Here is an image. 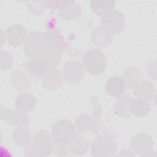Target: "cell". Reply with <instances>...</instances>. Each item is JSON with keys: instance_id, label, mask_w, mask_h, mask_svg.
I'll return each instance as SVG.
<instances>
[{"instance_id": "cell-7", "label": "cell", "mask_w": 157, "mask_h": 157, "mask_svg": "<svg viewBox=\"0 0 157 157\" xmlns=\"http://www.w3.org/2000/svg\"><path fill=\"white\" fill-rule=\"evenodd\" d=\"M154 145L153 139L145 133L133 136L130 140V146L133 152L140 156H148Z\"/></svg>"}, {"instance_id": "cell-13", "label": "cell", "mask_w": 157, "mask_h": 157, "mask_svg": "<svg viewBox=\"0 0 157 157\" xmlns=\"http://www.w3.org/2000/svg\"><path fill=\"white\" fill-rule=\"evenodd\" d=\"M82 8L74 1L60 2L57 15L67 20H74L80 16Z\"/></svg>"}, {"instance_id": "cell-16", "label": "cell", "mask_w": 157, "mask_h": 157, "mask_svg": "<svg viewBox=\"0 0 157 157\" xmlns=\"http://www.w3.org/2000/svg\"><path fill=\"white\" fill-rule=\"evenodd\" d=\"M76 126L81 133H91L96 134L99 131L97 122L89 114H82L75 120Z\"/></svg>"}, {"instance_id": "cell-12", "label": "cell", "mask_w": 157, "mask_h": 157, "mask_svg": "<svg viewBox=\"0 0 157 157\" xmlns=\"http://www.w3.org/2000/svg\"><path fill=\"white\" fill-rule=\"evenodd\" d=\"M23 67L31 75L37 78H43L50 67L45 60L40 59H29L23 63Z\"/></svg>"}, {"instance_id": "cell-21", "label": "cell", "mask_w": 157, "mask_h": 157, "mask_svg": "<svg viewBox=\"0 0 157 157\" xmlns=\"http://www.w3.org/2000/svg\"><path fill=\"white\" fill-rule=\"evenodd\" d=\"M67 147L72 154L82 156L87 152L90 147V142L81 134H77Z\"/></svg>"}, {"instance_id": "cell-10", "label": "cell", "mask_w": 157, "mask_h": 157, "mask_svg": "<svg viewBox=\"0 0 157 157\" xmlns=\"http://www.w3.org/2000/svg\"><path fill=\"white\" fill-rule=\"evenodd\" d=\"M1 117L8 124L18 127H26L29 123L28 117L18 109H2Z\"/></svg>"}, {"instance_id": "cell-27", "label": "cell", "mask_w": 157, "mask_h": 157, "mask_svg": "<svg viewBox=\"0 0 157 157\" xmlns=\"http://www.w3.org/2000/svg\"><path fill=\"white\" fill-rule=\"evenodd\" d=\"M46 2L31 1L27 4V7L31 13L35 15H40L45 10Z\"/></svg>"}, {"instance_id": "cell-6", "label": "cell", "mask_w": 157, "mask_h": 157, "mask_svg": "<svg viewBox=\"0 0 157 157\" xmlns=\"http://www.w3.org/2000/svg\"><path fill=\"white\" fill-rule=\"evenodd\" d=\"M100 25L108 29L113 36H116L124 30L126 23L124 17L121 12L112 10L102 17Z\"/></svg>"}, {"instance_id": "cell-1", "label": "cell", "mask_w": 157, "mask_h": 157, "mask_svg": "<svg viewBox=\"0 0 157 157\" xmlns=\"http://www.w3.org/2000/svg\"><path fill=\"white\" fill-rule=\"evenodd\" d=\"M55 145L53 138L47 131H38L34 134L32 144L28 149V156H49L54 151Z\"/></svg>"}, {"instance_id": "cell-5", "label": "cell", "mask_w": 157, "mask_h": 157, "mask_svg": "<svg viewBox=\"0 0 157 157\" xmlns=\"http://www.w3.org/2000/svg\"><path fill=\"white\" fill-rule=\"evenodd\" d=\"M115 142L106 136H99L91 145V153L95 157H109L117 151Z\"/></svg>"}, {"instance_id": "cell-26", "label": "cell", "mask_w": 157, "mask_h": 157, "mask_svg": "<svg viewBox=\"0 0 157 157\" xmlns=\"http://www.w3.org/2000/svg\"><path fill=\"white\" fill-rule=\"evenodd\" d=\"M13 139L19 145L25 146L31 140V132L26 127H19L13 131Z\"/></svg>"}, {"instance_id": "cell-3", "label": "cell", "mask_w": 157, "mask_h": 157, "mask_svg": "<svg viewBox=\"0 0 157 157\" xmlns=\"http://www.w3.org/2000/svg\"><path fill=\"white\" fill-rule=\"evenodd\" d=\"M52 134L56 145L66 147L73 140L77 132L72 121L60 120L53 124Z\"/></svg>"}, {"instance_id": "cell-11", "label": "cell", "mask_w": 157, "mask_h": 157, "mask_svg": "<svg viewBox=\"0 0 157 157\" xmlns=\"http://www.w3.org/2000/svg\"><path fill=\"white\" fill-rule=\"evenodd\" d=\"M26 28L21 24H13L6 30V37L8 44L12 47L21 45L27 37Z\"/></svg>"}, {"instance_id": "cell-4", "label": "cell", "mask_w": 157, "mask_h": 157, "mask_svg": "<svg viewBox=\"0 0 157 157\" xmlns=\"http://www.w3.org/2000/svg\"><path fill=\"white\" fill-rule=\"evenodd\" d=\"M83 68L91 75H99L105 69L107 60L104 53L93 48L86 52L82 59Z\"/></svg>"}, {"instance_id": "cell-2", "label": "cell", "mask_w": 157, "mask_h": 157, "mask_svg": "<svg viewBox=\"0 0 157 157\" xmlns=\"http://www.w3.org/2000/svg\"><path fill=\"white\" fill-rule=\"evenodd\" d=\"M23 50L25 55L29 59H40L45 61L48 50L42 34L37 31L31 32L25 41Z\"/></svg>"}, {"instance_id": "cell-20", "label": "cell", "mask_w": 157, "mask_h": 157, "mask_svg": "<svg viewBox=\"0 0 157 157\" xmlns=\"http://www.w3.org/2000/svg\"><path fill=\"white\" fill-rule=\"evenodd\" d=\"M155 94L154 85L149 80H142L134 89V94L138 99L145 101L152 99Z\"/></svg>"}, {"instance_id": "cell-24", "label": "cell", "mask_w": 157, "mask_h": 157, "mask_svg": "<svg viewBox=\"0 0 157 157\" xmlns=\"http://www.w3.org/2000/svg\"><path fill=\"white\" fill-rule=\"evenodd\" d=\"M151 110V104L147 101L140 99H132L131 104V113L137 117L147 115Z\"/></svg>"}, {"instance_id": "cell-18", "label": "cell", "mask_w": 157, "mask_h": 157, "mask_svg": "<svg viewBox=\"0 0 157 157\" xmlns=\"http://www.w3.org/2000/svg\"><path fill=\"white\" fill-rule=\"evenodd\" d=\"M36 100L35 97L29 92L19 94L15 99L16 108L24 113L32 111L36 107Z\"/></svg>"}, {"instance_id": "cell-25", "label": "cell", "mask_w": 157, "mask_h": 157, "mask_svg": "<svg viewBox=\"0 0 157 157\" xmlns=\"http://www.w3.org/2000/svg\"><path fill=\"white\" fill-rule=\"evenodd\" d=\"M115 6L114 1H91V7L97 15L104 16L112 11Z\"/></svg>"}, {"instance_id": "cell-22", "label": "cell", "mask_w": 157, "mask_h": 157, "mask_svg": "<svg viewBox=\"0 0 157 157\" xmlns=\"http://www.w3.org/2000/svg\"><path fill=\"white\" fill-rule=\"evenodd\" d=\"M10 82L17 90H28L31 86V81L28 76L20 71H14L10 75Z\"/></svg>"}, {"instance_id": "cell-15", "label": "cell", "mask_w": 157, "mask_h": 157, "mask_svg": "<svg viewBox=\"0 0 157 157\" xmlns=\"http://www.w3.org/2000/svg\"><path fill=\"white\" fill-rule=\"evenodd\" d=\"M122 78L125 86L129 90H134L144 80V76L141 71L136 67L126 68L122 74Z\"/></svg>"}, {"instance_id": "cell-8", "label": "cell", "mask_w": 157, "mask_h": 157, "mask_svg": "<svg viewBox=\"0 0 157 157\" xmlns=\"http://www.w3.org/2000/svg\"><path fill=\"white\" fill-rule=\"evenodd\" d=\"M63 77L71 84H77L84 77V70L82 64L77 60L67 61L63 68Z\"/></svg>"}, {"instance_id": "cell-14", "label": "cell", "mask_w": 157, "mask_h": 157, "mask_svg": "<svg viewBox=\"0 0 157 157\" xmlns=\"http://www.w3.org/2000/svg\"><path fill=\"white\" fill-rule=\"evenodd\" d=\"M63 76L61 72L55 67H49L46 75L42 78L44 87L50 91L59 88L63 83Z\"/></svg>"}, {"instance_id": "cell-23", "label": "cell", "mask_w": 157, "mask_h": 157, "mask_svg": "<svg viewBox=\"0 0 157 157\" xmlns=\"http://www.w3.org/2000/svg\"><path fill=\"white\" fill-rule=\"evenodd\" d=\"M132 98L128 94H124L118 98L115 103V112L123 117H130L131 104Z\"/></svg>"}, {"instance_id": "cell-28", "label": "cell", "mask_w": 157, "mask_h": 157, "mask_svg": "<svg viewBox=\"0 0 157 157\" xmlns=\"http://www.w3.org/2000/svg\"><path fill=\"white\" fill-rule=\"evenodd\" d=\"M1 69L8 70L13 66V59L10 55L5 51H1Z\"/></svg>"}, {"instance_id": "cell-9", "label": "cell", "mask_w": 157, "mask_h": 157, "mask_svg": "<svg viewBox=\"0 0 157 157\" xmlns=\"http://www.w3.org/2000/svg\"><path fill=\"white\" fill-rule=\"evenodd\" d=\"M42 36L47 47V55L61 53V46L64 39L58 30L50 29L46 31L42 34Z\"/></svg>"}, {"instance_id": "cell-17", "label": "cell", "mask_w": 157, "mask_h": 157, "mask_svg": "<svg viewBox=\"0 0 157 157\" xmlns=\"http://www.w3.org/2000/svg\"><path fill=\"white\" fill-rule=\"evenodd\" d=\"M113 36L106 28L102 26L97 27L92 33L93 43L98 47L104 48L109 46L113 41Z\"/></svg>"}, {"instance_id": "cell-19", "label": "cell", "mask_w": 157, "mask_h": 157, "mask_svg": "<svg viewBox=\"0 0 157 157\" xmlns=\"http://www.w3.org/2000/svg\"><path fill=\"white\" fill-rule=\"evenodd\" d=\"M125 84L122 77L114 75L110 77L105 83L107 93L111 96L118 98L125 90Z\"/></svg>"}]
</instances>
